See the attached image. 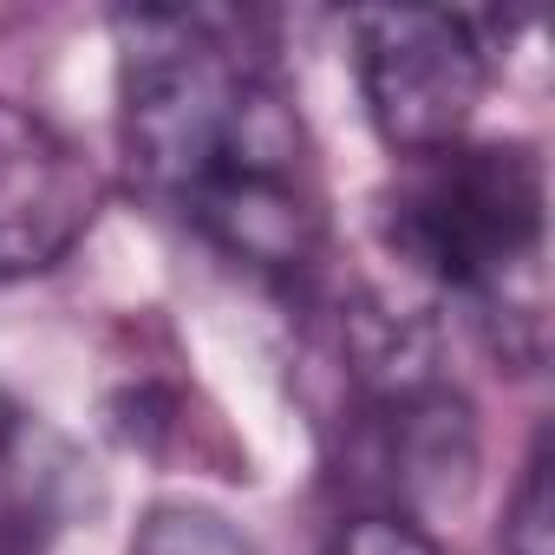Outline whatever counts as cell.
Masks as SVG:
<instances>
[{
    "label": "cell",
    "instance_id": "obj_1",
    "mask_svg": "<svg viewBox=\"0 0 555 555\" xmlns=\"http://www.w3.org/2000/svg\"><path fill=\"white\" fill-rule=\"evenodd\" d=\"M118 34V144L144 203L216 261L301 288L327 255V190L301 105L229 14L131 8Z\"/></svg>",
    "mask_w": 555,
    "mask_h": 555
},
{
    "label": "cell",
    "instance_id": "obj_2",
    "mask_svg": "<svg viewBox=\"0 0 555 555\" xmlns=\"http://www.w3.org/2000/svg\"><path fill=\"white\" fill-rule=\"evenodd\" d=\"M379 235L392 261L457 301L503 360H542L548 183L535 144L457 138L444 151L399 157V177L379 196Z\"/></svg>",
    "mask_w": 555,
    "mask_h": 555
},
{
    "label": "cell",
    "instance_id": "obj_3",
    "mask_svg": "<svg viewBox=\"0 0 555 555\" xmlns=\"http://www.w3.org/2000/svg\"><path fill=\"white\" fill-rule=\"evenodd\" d=\"M347 360V464L373 470L386 503L418 522L431 503H457L477 477V418L470 399L438 373L425 334L379 301L347 308L340 327Z\"/></svg>",
    "mask_w": 555,
    "mask_h": 555
},
{
    "label": "cell",
    "instance_id": "obj_4",
    "mask_svg": "<svg viewBox=\"0 0 555 555\" xmlns=\"http://www.w3.org/2000/svg\"><path fill=\"white\" fill-rule=\"evenodd\" d=\"M353 73L373 131L399 157L444 151L470 138V118L496 79V14H438V8H366L347 21Z\"/></svg>",
    "mask_w": 555,
    "mask_h": 555
},
{
    "label": "cell",
    "instance_id": "obj_5",
    "mask_svg": "<svg viewBox=\"0 0 555 555\" xmlns=\"http://www.w3.org/2000/svg\"><path fill=\"white\" fill-rule=\"evenodd\" d=\"M99 164L34 105L0 99V282L60 268L99 222Z\"/></svg>",
    "mask_w": 555,
    "mask_h": 555
},
{
    "label": "cell",
    "instance_id": "obj_6",
    "mask_svg": "<svg viewBox=\"0 0 555 555\" xmlns=\"http://www.w3.org/2000/svg\"><path fill=\"white\" fill-rule=\"evenodd\" d=\"M99 509L92 464L40 412L0 399V555H40Z\"/></svg>",
    "mask_w": 555,
    "mask_h": 555
},
{
    "label": "cell",
    "instance_id": "obj_7",
    "mask_svg": "<svg viewBox=\"0 0 555 555\" xmlns=\"http://www.w3.org/2000/svg\"><path fill=\"white\" fill-rule=\"evenodd\" d=\"M125 555H255V548H248V535H242L229 516H216V509L157 503V509L138 522V535H131Z\"/></svg>",
    "mask_w": 555,
    "mask_h": 555
},
{
    "label": "cell",
    "instance_id": "obj_8",
    "mask_svg": "<svg viewBox=\"0 0 555 555\" xmlns=\"http://www.w3.org/2000/svg\"><path fill=\"white\" fill-rule=\"evenodd\" d=\"M321 555H444V548L431 542L425 522H412L399 509H353V516L334 522Z\"/></svg>",
    "mask_w": 555,
    "mask_h": 555
},
{
    "label": "cell",
    "instance_id": "obj_9",
    "mask_svg": "<svg viewBox=\"0 0 555 555\" xmlns=\"http://www.w3.org/2000/svg\"><path fill=\"white\" fill-rule=\"evenodd\" d=\"M503 555H548V451H542V444L529 451L522 483H516V496H509Z\"/></svg>",
    "mask_w": 555,
    "mask_h": 555
}]
</instances>
